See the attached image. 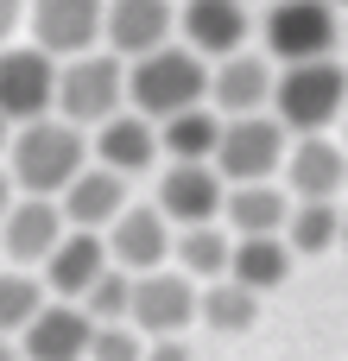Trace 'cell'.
<instances>
[{
    "label": "cell",
    "mask_w": 348,
    "mask_h": 361,
    "mask_svg": "<svg viewBox=\"0 0 348 361\" xmlns=\"http://www.w3.org/2000/svg\"><path fill=\"white\" fill-rule=\"evenodd\" d=\"M171 25H178L171 0H114V6L101 13V32H108V51H114V57H139V51L165 44Z\"/></svg>",
    "instance_id": "obj_19"
},
{
    "label": "cell",
    "mask_w": 348,
    "mask_h": 361,
    "mask_svg": "<svg viewBox=\"0 0 348 361\" xmlns=\"http://www.w3.org/2000/svg\"><path fill=\"white\" fill-rule=\"evenodd\" d=\"M51 292H44V279H32L25 267H13V273H0V336H19L32 317H38V305H44Z\"/></svg>",
    "instance_id": "obj_27"
},
{
    "label": "cell",
    "mask_w": 348,
    "mask_h": 361,
    "mask_svg": "<svg viewBox=\"0 0 348 361\" xmlns=\"http://www.w3.org/2000/svg\"><path fill=\"white\" fill-rule=\"evenodd\" d=\"M348 102V70L330 57H298L285 70H273V114L285 121V133H323Z\"/></svg>",
    "instance_id": "obj_3"
},
{
    "label": "cell",
    "mask_w": 348,
    "mask_h": 361,
    "mask_svg": "<svg viewBox=\"0 0 348 361\" xmlns=\"http://www.w3.org/2000/svg\"><path fill=\"white\" fill-rule=\"evenodd\" d=\"M222 197H228V178L209 159H171V171L159 178V209H165L171 228H184V222H222Z\"/></svg>",
    "instance_id": "obj_9"
},
{
    "label": "cell",
    "mask_w": 348,
    "mask_h": 361,
    "mask_svg": "<svg viewBox=\"0 0 348 361\" xmlns=\"http://www.w3.org/2000/svg\"><path fill=\"white\" fill-rule=\"evenodd\" d=\"M0 361H25L19 355V336H0Z\"/></svg>",
    "instance_id": "obj_33"
},
{
    "label": "cell",
    "mask_w": 348,
    "mask_h": 361,
    "mask_svg": "<svg viewBox=\"0 0 348 361\" xmlns=\"http://www.w3.org/2000/svg\"><path fill=\"white\" fill-rule=\"evenodd\" d=\"M342 44V19L330 0H273L266 13V51L279 63H298V57H330Z\"/></svg>",
    "instance_id": "obj_6"
},
{
    "label": "cell",
    "mask_w": 348,
    "mask_h": 361,
    "mask_svg": "<svg viewBox=\"0 0 348 361\" xmlns=\"http://www.w3.org/2000/svg\"><path fill=\"white\" fill-rule=\"evenodd\" d=\"M146 361H190L184 336H146Z\"/></svg>",
    "instance_id": "obj_30"
},
{
    "label": "cell",
    "mask_w": 348,
    "mask_h": 361,
    "mask_svg": "<svg viewBox=\"0 0 348 361\" xmlns=\"http://www.w3.org/2000/svg\"><path fill=\"white\" fill-rule=\"evenodd\" d=\"M6 140H13V121H6V114H0V146H6Z\"/></svg>",
    "instance_id": "obj_34"
},
{
    "label": "cell",
    "mask_w": 348,
    "mask_h": 361,
    "mask_svg": "<svg viewBox=\"0 0 348 361\" xmlns=\"http://www.w3.org/2000/svg\"><path fill=\"white\" fill-rule=\"evenodd\" d=\"M38 267H44V292H51V298H82L89 279L108 267V241H101L95 228H63V241H57Z\"/></svg>",
    "instance_id": "obj_18"
},
{
    "label": "cell",
    "mask_w": 348,
    "mask_h": 361,
    "mask_svg": "<svg viewBox=\"0 0 348 361\" xmlns=\"http://www.w3.org/2000/svg\"><path fill=\"white\" fill-rule=\"evenodd\" d=\"M336 228H342L336 197H292L279 235L292 241V254H330V247H336Z\"/></svg>",
    "instance_id": "obj_26"
},
{
    "label": "cell",
    "mask_w": 348,
    "mask_h": 361,
    "mask_svg": "<svg viewBox=\"0 0 348 361\" xmlns=\"http://www.w3.org/2000/svg\"><path fill=\"white\" fill-rule=\"evenodd\" d=\"M13 190H19V184H13V171H0V216H6V203H13Z\"/></svg>",
    "instance_id": "obj_32"
},
{
    "label": "cell",
    "mask_w": 348,
    "mask_h": 361,
    "mask_svg": "<svg viewBox=\"0 0 348 361\" xmlns=\"http://www.w3.org/2000/svg\"><path fill=\"white\" fill-rule=\"evenodd\" d=\"M190 102H209V70L190 44H152V51L127 57V108L165 121Z\"/></svg>",
    "instance_id": "obj_2"
},
{
    "label": "cell",
    "mask_w": 348,
    "mask_h": 361,
    "mask_svg": "<svg viewBox=\"0 0 348 361\" xmlns=\"http://www.w3.org/2000/svg\"><path fill=\"white\" fill-rule=\"evenodd\" d=\"M51 102H57V57L38 51V44L0 51V114L19 127V121L51 114Z\"/></svg>",
    "instance_id": "obj_8"
},
{
    "label": "cell",
    "mask_w": 348,
    "mask_h": 361,
    "mask_svg": "<svg viewBox=\"0 0 348 361\" xmlns=\"http://www.w3.org/2000/svg\"><path fill=\"white\" fill-rule=\"evenodd\" d=\"M336 241H342V247H348V209H342V228H336Z\"/></svg>",
    "instance_id": "obj_35"
},
{
    "label": "cell",
    "mask_w": 348,
    "mask_h": 361,
    "mask_svg": "<svg viewBox=\"0 0 348 361\" xmlns=\"http://www.w3.org/2000/svg\"><path fill=\"white\" fill-rule=\"evenodd\" d=\"M197 317V279L190 273H133V298H127V324L139 336H184V324Z\"/></svg>",
    "instance_id": "obj_7"
},
{
    "label": "cell",
    "mask_w": 348,
    "mask_h": 361,
    "mask_svg": "<svg viewBox=\"0 0 348 361\" xmlns=\"http://www.w3.org/2000/svg\"><path fill=\"white\" fill-rule=\"evenodd\" d=\"M63 209H57V197H13L6 203V216H0V254L13 260V267H38L57 241H63Z\"/></svg>",
    "instance_id": "obj_10"
},
{
    "label": "cell",
    "mask_w": 348,
    "mask_h": 361,
    "mask_svg": "<svg viewBox=\"0 0 348 361\" xmlns=\"http://www.w3.org/2000/svg\"><path fill=\"white\" fill-rule=\"evenodd\" d=\"M209 102H216V114H254V108H266V102H273V63L254 57V51L216 57V70H209Z\"/></svg>",
    "instance_id": "obj_16"
},
{
    "label": "cell",
    "mask_w": 348,
    "mask_h": 361,
    "mask_svg": "<svg viewBox=\"0 0 348 361\" xmlns=\"http://www.w3.org/2000/svg\"><path fill=\"white\" fill-rule=\"evenodd\" d=\"M285 190L292 197H336L348 184V146L330 133H298V146H285Z\"/></svg>",
    "instance_id": "obj_14"
},
{
    "label": "cell",
    "mask_w": 348,
    "mask_h": 361,
    "mask_svg": "<svg viewBox=\"0 0 348 361\" xmlns=\"http://www.w3.org/2000/svg\"><path fill=\"white\" fill-rule=\"evenodd\" d=\"M89 330H95V317L82 305L44 298L38 317L19 330V355L25 361H89Z\"/></svg>",
    "instance_id": "obj_12"
},
{
    "label": "cell",
    "mask_w": 348,
    "mask_h": 361,
    "mask_svg": "<svg viewBox=\"0 0 348 361\" xmlns=\"http://www.w3.org/2000/svg\"><path fill=\"white\" fill-rule=\"evenodd\" d=\"M6 152H13V184L19 190H32V197H57L82 165H89V140H82V127L76 121H51V114H38V121H19V133L6 140Z\"/></svg>",
    "instance_id": "obj_1"
},
{
    "label": "cell",
    "mask_w": 348,
    "mask_h": 361,
    "mask_svg": "<svg viewBox=\"0 0 348 361\" xmlns=\"http://www.w3.org/2000/svg\"><path fill=\"white\" fill-rule=\"evenodd\" d=\"M57 209H63V222L70 228H108L120 209H127V171H114V165H82L63 190H57Z\"/></svg>",
    "instance_id": "obj_13"
},
{
    "label": "cell",
    "mask_w": 348,
    "mask_h": 361,
    "mask_svg": "<svg viewBox=\"0 0 348 361\" xmlns=\"http://www.w3.org/2000/svg\"><path fill=\"white\" fill-rule=\"evenodd\" d=\"M108 260L127 267V273H152L171 260V222L159 203H127L114 222H108Z\"/></svg>",
    "instance_id": "obj_11"
},
{
    "label": "cell",
    "mask_w": 348,
    "mask_h": 361,
    "mask_svg": "<svg viewBox=\"0 0 348 361\" xmlns=\"http://www.w3.org/2000/svg\"><path fill=\"white\" fill-rule=\"evenodd\" d=\"M63 121H76V127H95V121H108L114 108H127V57H101L95 44L89 51H76L63 70H57V102H51Z\"/></svg>",
    "instance_id": "obj_5"
},
{
    "label": "cell",
    "mask_w": 348,
    "mask_h": 361,
    "mask_svg": "<svg viewBox=\"0 0 348 361\" xmlns=\"http://www.w3.org/2000/svg\"><path fill=\"white\" fill-rule=\"evenodd\" d=\"M197 317L209 324V330H222V336H241V330H254L260 324V292L254 286H241V279H203V292H197Z\"/></svg>",
    "instance_id": "obj_23"
},
{
    "label": "cell",
    "mask_w": 348,
    "mask_h": 361,
    "mask_svg": "<svg viewBox=\"0 0 348 361\" xmlns=\"http://www.w3.org/2000/svg\"><path fill=\"white\" fill-rule=\"evenodd\" d=\"M25 19V0H0V44L13 38V25Z\"/></svg>",
    "instance_id": "obj_31"
},
{
    "label": "cell",
    "mask_w": 348,
    "mask_h": 361,
    "mask_svg": "<svg viewBox=\"0 0 348 361\" xmlns=\"http://www.w3.org/2000/svg\"><path fill=\"white\" fill-rule=\"evenodd\" d=\"M101 165H114V171H146L152 159H159V121L152 114H139V108H114L108 121H95V146H89Z\"/></svg>",
    "instance_id": "obj_17"
},
{
    "label": "cell",
    "mask_w": 348,
    "mask_h": 361,
    "mask_svg": "<svg viewBox=\"0 0 348 361\" xmlns=\"http://www.w3.org/2000/svg\"><path fill=\"white\" fill-rule=\"evenodd\" d=\"M228 247H235V228H222V222H184L171 235L178 273H190V279H222L228 273Z\"/></svg>",
    "instance_id": "obj_25"
},
{
    "label": "cell",
    "mask_w": 348,
    "mask_h": 361,
    "mask_svg": "<svg viewBox=\"0 0 348 361\" xmlns=\"http://www.w3.org/2000/svg\"><path fill=\"white\" fill-rule=\"evenodd\" d=\"M336 121H342V146H348V102H342V114H336Z\"/></svg>",
    "instance_id": "obj_36"
},
{
    "label": "cell",
    "mask_w": 348,
    "mask_h": 361,
    "mask_svg": "<svg viewBox=\"0 0 348 361\" xmlns=\"http://www.w3.org/2000/svg\"><path fill=\"white\" fill-rule=\"evenodd\" d=\"M32 38L51 57H76L101 38V0H38L32 6Z\"/></svg>",
    "instance_id": "obj_15"
},
{
    "label": "cell",
    "mask_w": 348,
    "mask_h": 361,
    "mask_svg": "<svg viewBox=\"0 0 348 361\" xmlns=\"http://www.w3.org/2000/svg\"><path fill=\"white\" fill-rule=\"evenodd\" d=\"M342 38H348V25H342Z\"/></svg>",
    "instance_id": "obj_38"
},
{
    "label": "cell",
    "mask_w": 348,
    "mask_h": 361,
    "mask_svg": "<svg viewBox=\"0 0 348 361\" xmlns=\"http://www.w3.org/2000/svg\"><path fill=\"white\" fill-rule=\"evenodd\" d=\"M285 209H292V190H279L273 178L228 184V197H222V222L235 235H273V228H285Z\"/></svg>",
    "instance_id": "obj_22"
},
{
    "label": "cell",
    "mask_w": 348,
    "mask_h": 361,
    "mask_svg": "<svg viewBox=\"0 0 348 361\" xmlns=\"http://www.w3.org/2000/svg\"><path fill=\"white\" fill-rule=\"evenodd\" d=\"M89 361H146V336H139L127 317L95 324V330H89Z\"/></svg>",
    "instance_id": "obj_29"
},
{
    "label": "cell",
    "mask_w": 348,
    "mask_h": 361,
    "mask_svg": "<svg viewBox=\"0 0 348 361\" xmlns=\"http://www.w3.org/2000/svg\"><path fill=\"white\" fill-rule=\"evenodd\" d=\"M178 25H184V44L197 57H228L247 44V6L241 0H190L178 13Z\"/></svg>",
    "instance_id": "obj_20"
},
{
    "label": "cell",
    "mask_w": 348,
    "mask_h": 361,
    "mask_svg": "<svg viewBox=\"0 0 348 361\" xmlns=\"http://www.w3.org/2000/svg\"><path fill=\"white\" fill-rule=\"evenodd\" d=\"M285 146H292V133H285L279 114H266V108H254V114H222V140H216L209 165H216L228 184H254V178H279Z\"/></svg>",
    "instance_id": "obj_4"
},
{
    "label": "cell",
    "mask_w": 348,
    "mask_h": 361,
    "mask_svg": "<svg viewBox=\"0 0 348 361\" xmlns=\"http://www.w3.org/2000/svg\"><path fill=\"white\" fill-rule=\"evenodd\" d=\"M216 140H222V114L209 102H190V108H178V114L159 121V152L165 159H209Z\"/></svg>",
    "instance_id": "obj_24"
},
{
    "label": "cell",
    "mask_w": 348,
    "mask_h": 361,
    "mask_svg": "<svg viewBox=\"0 0 348 361\" xmlns=\"http://www.w3.org/2000/svg\"><path fill=\"white\" fill-rule=\"evenodd\" d=\"M292 241L273 228V235H235V247H228V279H241V286H254V292H273V286H285L292 279Z\"/></svg>",
    "instance_id": "obj_21"
},
{
    "label": "cell",
    "mask_w": 348,
    "mask_h": 361,
    "mask_svg": "<svg viewBox=\"0 0 348 361\" xmlns=\"http://www.w3.org/2000/svg\"><path fill=\"white\" fill-rule=\"evenodd\" d=\"M330 6H348V0H330Z\"/></svg>",
    "instance_id": "obj_37"
},
{
    "label": "cell",
    "mask_w": 348,
    "mask_h": 361,
    "mask_svg": "<svg viewBox=\"0 0 348 361\" xmlns=\"http://www.w3.org/2000/svg\"><path fill=\"white\" fill-rule=\"evenodd\" d=\"M127 298H133V273L108 260V267H101V273L89 279V292H82L76 305H82V311H89L95 324H114V317H127Z\"/></svg>",
    "instance_id": "obj_28"
}]
</instances>
